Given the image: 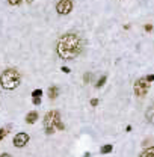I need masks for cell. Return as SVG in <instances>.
I'll list each match as a JSON object with an SVG mask.
<instances>
[{
  "label": "cell",
  "mask_w": 154,
  "mask_h": 157,
  "mask_svg": "<svg viewBox=\"0 0 154 157\" xmlns=\"http://www.w3.org/2000/svg\"><path fill=\"white\" fill-rule=\"evenodd\" d=\"M145 118H147L148 123L154 124V104L153 106H150V107L147 109V112H145Z\"/></svg>",
  "instance_id": "obj_8"
},
{
  "label": "cell",
  "mask_w": 154,
  "mask_h": 157,
  "mask_svg": "<svg viewBox=\"0 0 154 157\" xmlns=\"http://www.w3.org/2000/svg\"><path fill=\"white\" fill-rule=\"evenodd\" d=\"M33 104H35V106L41 104V98H33Z\"/></svg>",
  "instance_id": "obj_18"
},
{
  "label": "cell",
  "mask_w": 154,
  "mask_h": 157,
  "mask_svg": "<svg viewBox=\"0 0 154 157\" xmlns=\"http://www.w3.org/2000/svg\"><path fill=\"white\" fill-rule=\"evenodd\" d=\"M148 89H150V82L147 80V77H141L135 82V94L138 97H145Z\"/></svg>",
  "instance_id": "obj_4"
},
{
  "label": "cell",
  "mask_w": 154,
  "mask_h": 157,
  "mask_svg": "<svg viewBox=\"0 0 154 157\" xmlns=\"http://www.w3.org/2000/svg\"><path fill=\"white\" fill-rule=\"evenodd\" d=\"M56 51L61 59H74L82 53V39L76 33H65L59 38Z\"/></svg>",
  "instance_id": "obj_1"
},
{
  "label": "cell",
  "mask_w": 154,
  "mask_h": 157,
  "mask_svg": "<svg viewBox=\"0 0 154 157\" xmlns=\"http://www.w3.org/2000/svg\"><path fill=\"white\" fill-rule=\"evenodd\" d=\"M61 70H62V71H64V73H70V71H71V70H70V68H68V67H62V68H61Z\"/></svg>",
  "instance_id": "obj_20"
},
{
  "label": "cell",
  "mask_w": 154,
  "mask_h": 157,
  "mask_svg": "<svg viewBox=\"0 0 154 157\" xmlns=\"http://www.w3.org/2000/svg\"><path fill=\"white\" fill-rule=\"evenodd\" d=\"M0 157H11V156H9V154H6V153H5V154H2V156H0Z\"/></svg>",
  "instance_id": "obj_22"
},
{
  "label": "cell",
  "mask_w": 154,
  "mask_h": 157,
  "mask_svg": "<svg viewBox=\"0 0 154 157\" xmlns=\"http://www.w3.org/2000/svg\"><path fill=\"white\" fill-rule=\"evenodd\" d=\"M147 80H148V82H154V74H151V76H147Z\"/></svg>",
  "instance_id": "obj_21"
},
{
  "label": "cell",
  "mask_w": 154,
  "mask_h": 157,
  "mask_svg": "<svg viewBox=\"0 0 154 157\" xmlns=\"http://www.w3.org/2000/svg\"><path fill=\"white\" fill-rule=\"evenodd\" d=\"M38 121V113L33 110V112H29L27 113V116H26V123L27 124H35Z\"/></svg>",
  "instance_id": "obj_7"
},
{
  "label": "cell",
  "mask_w": 154,
  "mask_h": 157,
  "mask_svg": "<svg viewBox=\"0 0 154 157\" xmlns=\"http://www.w3.org/2000/svg\"><path fill=\"white\" fill-rule=\"evenodd\" d=\"M6 133H8V130H6V129H0V141L6 136Z\"/></svg>",
  "instance_id": "obj_16"
},
{
  "label": "cell",
  "mask_w": 154,
  "mask_h": 157,
  "mask_svg": "<svg viewBox=\"0 0 154 157\" xmlns=\"http://www.w3.org/2000/svg\"><path fill=\"white\" fill-rule=\"evenodd\" d=\"M23 0H8V3L9 5H12V6H17V5H20Z\"/></svg>",
  "instance_id": "obj_15"
},
{
  "label": "cell",
  "mask_w": 154,
  "mask_h": 157,
  "mask_svg": "<svg viewBox=\"0 0 154 157\" xmlns=\"http://www.w3.org/2000/svg\"><path fill=\"white\" fill-rule=\"evenodd\" d=\"M145 30H147V32H151V30H153V26H151V24H145Z\"/></svg>",
  "instance_id": "obj_17"
},
{
  "label": "cell",
  "mask_w": 154,
  "mask_h": 157,
  "mask_svg": "<svg viewBox=\"0 0 154 157\" xmlns=\"http://www.w3.org/2000/svg\"><path fill=\"white\" fill-rule=\"evenodd\" d=\"M112 150H113V147L112 145H104V147H101V154H109V153H112Z\"/></svg>",
  "instance_id": "obj_11"
},
{
  "label": "cell",
  "mask_w": 154,
  "mask_h": 157,
  "mask_svg": "<svg viewBox=\"0 0 154 157\" xmlns=\"http://www.w3.org/2000/svg\"><path fill=\"white\" fill-rule=\"evenodd\" d=\"M92 77H94V76H92L91 73H86V74L83 76V80H85V83H89V82L92 80Z\"/></svg>",
  "instance_id": "obj_14"
},
{
  "label": "cell",
  "mask_w": 154,
  "mask_h": 157,
  "mask_svg": "<svg viewBox=\"0 0 154 157\" xmlns=\"http://www.w3.org/2000/svg\"><path fill=\"white\" fill-rule=\"evenodd\" d=\"M20 82H21V76L15 68H8L0 76V85L3 89H8V91L15 89L20 85Z\"/></svg>",
  "instance_id": "obj_2"
},
{
  "label": "cell",
  "mask_w": 154,
  "mask_h": 157,
  "mask_svg": "<svg viewBox=\"0 0 154 157\" xmlns=\"http://www.w3.org/2000/svg\"><path fill=\"white\" fill-rule=\"evenodd\" d=\"M139 157H154V147H150V148L144 150Z\"/></svg>",
  "instance_id": "obj_10"
},
{
  "label": "cell",
  "mask_w": 154,
  "mask_h": 157,
  "mask_svg": "<svg viewBox=\"0 0 154 157\" xmlns=\"http://www.w3.org/2000/svg\"><path fill=\"white\" fill-rule=\"evenodd\" d=\"M56 11L61 15H67L73 11V2L71 0H59L56 5Z\"/></svg>",
  "instance_id": "obj_5"
},
{
  "label": "cell",
  "mask_w": 154,
  "mask_h": 157,
  "mask_svg": "<svg viewBox=\"0 0 154 157\" xmlns=\"http://www.w3.org/2000/svg\"><path fill=\"white\" fill-rule=\"evenodd\" d=\"M106 79H107V77H106V76H103V77H101V79H100V80L95 83V88H97V89H100V88H101V86L106 83Z\"/></svg>",
  "instance_id": "obj_12"
},
{
  "label": "cell",
  "mask_w": 154,
  "mask_h": 157,
  "mask_svg": "<svg viewBox=\"0 0 154 157\" xmlns=\"http://www.w3.org/2000/svg\"><path fill=\"white\" fill-rule=\"evenodd\" d=\"M44 129L47 135H51L56 129L57 130H65V126L61 123V113L57 110H50L44 116Z\"/></svg>",
  "instance_id": "obj_3"
},
{
  "label": "cell",
  "mask_w": 154,
  "mask_h": 157,
  "mask_svg": "<svg viewBox=\"0 0 154 157\" xmlns=\"http://www.w3.org/2000/svg\"><path fill=\"white\" fill-rule=\"evenodd\" d=\"M27 142H29V135L27 133H17L15 138H14V145L17 148H23Z\"/></svg>",
  "instance_id": "obj_6"
},
{
  "label": "cell",
  "mask_w": 154,
  "mask_h": 157,
  "mask_svg": "<svg viewBox=\"0 0 154 157\" xmlns=\"http://www.w3.org/2000/svg\"><path fill=\"white\" fill-rule=\"evenodd\" d=\"M57 95H59V88L57 86H50L48 88V98L54 100V98H57Z\"/></svg>",
  "instance_id": "obj_9"
},
{
  "label": "cell",
  "mask_w": 154,
  "mask_h": 157,
  "mask_svg": "<svg viewBox=\"0 0 154 157\" xmlns=\"http://www.w3.org/2000/svg\"><path fill=\"white\" fill-rule=\"evenodd\" d=\"M97 104H98V100L97 98H92L91 100V106H97Z\"/></svg>",
  "instance_id": "obj_19"
},
{
  "label": "cell",
  "mask_w": 154,
  "mask_h": 157,
  "mask_svg": "<svg viewBox=\"0 0 154 157\" xmlns=\"http://www.w3.org/2000/svg\"><path fill=\"white\" fill-rule=\"evenodd\" d=\"M41 97H42V91L41 89H35L32 92V98H41Z\"/></svg>",
  "instance_id": "obj_13"
},
{
  "label": "cell",
  "mask_w": 154,
  "mask_h": 157,
  "mask_svg": "<svg viewBox=\"0 0 154 157\" xmlns=\"http://www.w3.org/2000/svg\"><path fill=\"white\" fill-rule=\"evenodd\" d=\"M83 157H91V154H89V153H85V156Z\"/></svg>",
  "instance_id": "obj_23"
}]
</instances>
